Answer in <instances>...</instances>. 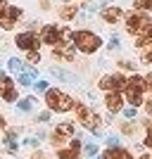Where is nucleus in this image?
<instances>
[{
    "mask_svg": "<svg viewBox=\"0 0 152 159\" xmlns=\"http://www.w3.org/2000/svg\"><path fill=\"white\" fill-rule=\"evenodd\" d=\"M71 40H74V45L79 48L81 52H86V55H93L100 45H102L100 36H95L93 31H76Z\"/></svg>",
    "mask_w": 152,
    "mask_h": 159,
    "instance_id": "nucleus-1",
    "label": "nucleus"
},
{
    "mask_svg": "<svg viewBox=\"0 0 152 159\" xmlns=\"http://www.w3.org/2000/svg\"><path fill=\"white\" fill-rule=\"evenodd\" d=\"M45 102L53 112H69V109H74V100L67 93H62V90H55V88L45 90Z\"/></svg>",
    "mask_w": 152,
    "mask_h": 159,
    "instance_id": "nucleus-2",
    "label": "nucleus"
},
{
    "mask_svg": "<svg viewBox=\"0 0 152 159\" xmlns=\"http://www.w3.org/2000/svg\"><path fill=\"white\" fill-rule=\"evenodd\" d=\"M40 38H43L45 45H60L64 38L67 40L74 38V33L69 31V29H60V26H55V24H45L43 31H40Z\"/></svg>",
    "mask_w": 152,
    "mask_h": 159,
    "instance_id": "nucleus-3",
    "label": "nucleus"
},
{
    "mask_svg": "<svg viewBox=\"0 0 152 159\" xmlns=\"http://www.w3.org/2000/svg\"><path fill=\"white\" fill-rule=\"evenodd\" d=\"M143 90H145V79H140V76L133 74L131 79L126 81V98H128V102L133 107H138L143 102Z\"/></svg>",
    "mask_w": 152,
    "mask_h": 159,
    "instance_id": "nucleus-4",
    "label": "nucleus"
},
{
    "mask_svg": "<svg viewBox=\"0 0 152 159\" xmlns=\"http://www.w3.org/2000/svg\"><path fill=\"white\" fill-rule=\"evenodd\" d=\"M147 26H152V19L143 12H133V14L126 17V29H128V33H133V36H140Z\"/></svg>",
    "mask_w": 152,
    "mask_h": 159,
    "instance_id": "nucleus-5",
    "label": "nucleus"
},
{
    "mask_svg": "<svg viewBox=\"0 0 152 159\" xmlns=\"http://www.w3.org/2000/svg\"><path fill=\"white\" fill-rule=\"evenodd\" d=\"M74 107H76V114H79L81 124H83L86 128H90V131L98 133L100 131V116H98V114H93L90 109H88L86 105H81V102H79V105H74Z\"/></svg>",
    "mask_w": 152,
    "mask_h": 159,
    "instance_id": "nucleus-6",
    "label": "nucleus"
},
{
    "mask_svg": "<svg viewBox=\"0 0 152 159\" xmlns=\"http://www.w3.org/2000/svg\"><path fill=\"white\" fill-rule=\"evenodd\" d=\"M19 17H21V7H14V5L2 7V10H0V26L5 29V31H10V29L17 24Z\"/></svg>",
    "mask_w": 152,
    "mask_h": 159,
    "instance_id": "nucleus-7",
    "label": "nucleus"
},
{
    "mask_svg": "<svg viewBox=\"0 0 152 159\" xmlns=\"http://www.w3.org/2000/svg\"><path fill=\"white\" fill-rule=\"evenodd\" d=\"M100 88L107 90V93H119L121 88H126V79L121 74H112V76H105L100 81Z\"/></svg>",
    "mask_w": 152,
    "mask_h": 159,
    "instance_id": "nucleus-8",
    "label": "nucleus"
},
{
    "mask_svg": "<svg viewBox=\"0 0 152 159\" xmlns=\"http://www.w3.org/2000/svg\"><path fill=\"white\" fill-rule=\"evenodd\" d=\"M14 43H17V48H19V50H26V52H31V50H36V48L40 45V38L36 36V33L26 31V33H19V36L14 38Z\"/></svg>",
    "mask_w": 152,
    "mask_h": 159,
    "instance_id": "nucleus-9",
    "label": "nucleus"
},
{
    "mask_svg": "<svg viewBox=\"0 0 152 159\" xmlns=\"http://www.w3.org/2000/svg\"><path fill=\"white\" fill-rule=\"evenodd\" d=\"M0 98L5 102H14L17 100V88H14L12 79L5 76V74H0Z\"/></svg>",
    "mask_w": 152,
    "mask_h": 159,
    "instance_id": "nucleus-10",
    "label": "nucleus"
},
{
    "mask_svg": "<svg viewBox=\"0 0 152 159\" xmlns=\"http://www.w3.org/2000/svg\"><path fill=\"white\" fill-rule=\"evenodd\" d=\"M71 135H74V124H69V121H64V124H60V126L55 128L53 143H55V145H62V140L71 138Z\"/></svg>",
    "mask_w": 152,
    "mask_h": 159,
    "instance_id": "nucleus-11",
    "label": "nucleus"
},
{
    "mask_svg": "<svg viewBox=\"0 0 152 159\" xmlns=\"http://www.w3.org/2000/svg\"><path fill=\"white\" fill-rule=\"evenodd\" d=\"M121 7H105V10H102V12H100V17H102V19L105 21H109V24H117V21L121 19Z\"/></svg>",
    "mask_w": 152,
    "mask_h": 159,
    "instance_id": "nucleus-12",
    "label": "nucleus"
},
{
    "mask_svg": "<svg viewBox=\"0 0 152 159\" xmlns=\"http://www.w3.org/2000/svg\"><path fill=\"white\" fill-rule=\"evenodd\" d=\"M105 102H107V109H109V112H119L121 107H124V100H121L119 93H107Z\"/></svg>",
    "mask_w": 152,
    "mask_h": 159,
    "instance_id": "nucleus-13",
    "label": "nucleus"
},
{
    "mask_svg": "<svg viewBox=\"0 0 152 159\" xmlns=\"http://www.w3.org/2000/svg\"><path fill=\"white\" fill-rule=\"evenodd\" d=\"M55 57H57V60H64V62H71L74 60V48L71 45H57L55 48Z\"/></svg>",
    "mask_w": 152,
    "mask_h": 159,
    "instance_id": "nucleus-14",
    "label": "nucleus"
},
{
    "mask_svg": "<svg viewBox=\"0 0 152 159\" xmlns=\"http://www.w3.org/2000/svg\"><path fill=\"white\" fill-rule=\"evenodd\" d=\"M105 159H133V157L126 150H121V147H109L105 152Z\"/></svg>",
    "mask_w": 152,
    "mask_h": 159,
    "instance_id": "nucleus-15",
    "label": "nucleus"
},
{
    "mask_svg": "<svg viewBox=\"0 0 152 159\" xmlns=\"http://www.w3.org/2000/svg\"><path fill=\"white\" fill-rule=\"evenodd\" d=\"M136 45L138 48H145V45H152V26H147L145 31L138 36V40H136Z\"/></svg>",
    "mask_w": 152,
    "mask_h": 159,
    "instance_id": "nucleus-16",
    "label": "nucleus"
},
{
    "mask_svg": "<svg viewBox=\"0 0 152 159\" xmlns=\"http://www.w3.org/2000/svg\"><path fill=\"white\" fill-rule=\"evenodd\" d=\"M33 79H36V69H31V66L24 69V71L19 74V83H21V86H31Z\"/></svg>",
    "mask_w": 152,
    "mask_h": 159,
    "instance_id": "nucleus-17",
    "label": "nucleus"
},
{
    "mask_svg": "<svg viewBox=\"0 0 152 159\" xmlns=\"http://www.w3.org/2000/svg\"><path fill=\"white\" fill-rule=\"evenodd\" d=\"M60 17H62V19H74V17H76V7H74V5L60 7Z\"/></svg>",
    "mask_w": 152,
    "mask_h": 159,
    "instance_id": "nucleus-18",
    "label": "nucleus"
},
{
    "mask_svg": "<svg viewBox=\"0 0 152 159\" xmlns=\"http://www.w3.org/2000/svg\"><path fill=\"white\" fill-rule=\"evenodd\" d=\"M57 157H60V159H79V150H74V147H69V150H60Z\"/></svg>",
    "mask_w": 152,
    "mask_h": 159,
    "instance_id": "nucleus-19",
    "label": "nucleus"
},
{
    "mask_svg": "<svg viewBox=\"0 0 152 159\" xmlns=\"http://www.w3.org/2000/svg\"><path fill=\"white\" fill-rule=\"evenodd\" d=\"M133 5L143 12H152V0H133Z\"/></svg>",
    "mask_w": 152,
    "mask_h": 159,
    "instance_id": "nucleus-20",
    "label": "nucleus"
},
{
    "mask_svg": "<svg viewBox=\"0 0 152 159\" xmlns=\"http://www.w3.org/2000/svg\"><path fill=\"white\" fill-rule=\"evenodd\" d=\"M33 102H36L33 98H26V100H21V102H19V109H21V112H31Z\"/></svg>",
    "mask_w": 152,
    "mask_h": 159,
    "instance_id": "nucleus-21",
    "label": "nucleus"
},
{
    "mask_svg": "<svg viewBox=\"0 0 152 159\" xmlns=\"http://www.w3.org/2000/svg\"><path fill=\"white\" fill-rule=\"evenodd\" d=\"M145 126H147V135H145V145H147V147H152V124H150V121H147Z\"/></svg>",
    "mask_w": 152,
    "mask_h": 159,
    "instance_id": "nucleus-22",
    "label": "nucleus"
},
{
    "mask_svg": "<svg viewBox=\"0 0 152 159\" xmlns=\"http://www.w3.org/2000/svg\"><path fill=\"white\" fill-rule=\"evenodd\" d=\"M10 69H12V71H21V62L17 60V57H12V60H10Z\"/></svg>",
    "mask_w": 152,
    "mask_h": 159,
    "instance_id": "nucleus-23",
    "label": "nucleus"
},
{
    "mask_svg": "<svg viewBox=\"0 0 152 159\" xmlns=\"http://www.w3.org/2000/svg\"><path fill=\"white\" fill-rule=\"evenodd\" d=\"M26 57H29V62H38V60H40V55L36 52V50H31V52H29Z\"/></svg>",
    "mask_w": 152,
    "mask_h": 159,
    "instance_id": "nucleus-24",
    "label": "nucleus"
},
{
    "mask_svg": "<svg viewBox=\"0 0 152 159\" xmlns=\"http://www.w3.org/2000/svg\"><path fill=\"white\" fill-rule=\"evenodd\" d=\"M36 88L43 93V90H48V83H45V81H38V83H36Z\"/></svg>",
    "mask_w": 152,
    "mask_h": 159,
    "instance_id": "nucleus-25",
    "label": "nucleus"
},
{
    "mask_svg": "<svg viewBox=\"0 0 152 159\" xmlns=\"http://www.w3.org/2000/svg\"><path fill=\"white\" fill-rule=\"evenodd\" d=\"M145 88H150V90H152V74H147V76H145Z\"/></svg>",
    "mask_w": 152,
    "mask_h": 159,
    "instance_id": "nucleus-26",
    "label": "nucleus"
},
{
    "mask_svg": "<svg viewBox=\"0 0 152 159\" xmlns=\"http://www.w3.org/2000/svg\"><path fill=\"white\" fill-rule=\"evenodd\" d=\"M121 131H124V133H133V126H131V124H124V126H121Z\"/></svg>",
    "mask_w": 152,
    "mask_h": 159,
    "instance_id": "nucleus-27",
    "label": "nucleus"
},
{
    "mask_svg": "<svg viewBox=\"0 0 152 159\" xmlns=\"http://www.w3.org/2000/svg\"><path fill=\"white\" fill-rule=\"evenodd\" d=\"M145 109H147V114H150V116H152V98H150V100H147V102H145Z\"/></svg>",
    "mask_w": 152,
    "mask_h": 159,
    "instance_id": "nucleus-28",
    "label": "nucleus"
},
{
    "mask_svg": "<svg viewBox=\"0 0 152 159\" xmlns=\"http://www.w3.org/2000/svg\"><path fill=\"white\" fill-rule=\"evenodd\" d=\"M133 114H136V107H128V109H126V116H128V119H131Z\"/></svg>",
    "mask_w": 152,
    "mask_h": 159,
    "instance_id": "nucleus-29",
    "label": "nucleus"
},
{
    "mask_svg": "<svg viewBox=\"0 0 152 159\" xmlns=\"http://www.w3.org/2000/svg\"><path fill=\"white\" fill-rule=\"evenodd\" d=\"M48 116H50V114H48V112H43V114H38V121H48Z\"/></svg>",
    "mask_w": 152,
    "mask_h": 159,
    "instance_id": "nucleus-30",
    "label": "nucleus"
},
{
    "mask_svg": "<svg viewBox=\"0 0 152 159\" xmlns=\"http://www.w3.org/2000/svg\"><path fill=\"white\" fill-rule=\"evenodd\" d=\"M31 159H48V157H45V154H43V152H36V154H33Z\"/></svg>",
    "mask_w": 152,
    "mask_h": 159,
    "instance_id": "nucleus-31",
    "label": "nucleus"
},
{
    "mask_svg": "<svg viewBox=\"0 0 152 159\" xmlns=\"http://www.w3.org/2000/svg\"><path fill=\"white\" fill-rule=\"evenodd\" d=\"M145 62H147V64H152V50H150V52L145 55Z\"/></svg>",
    "mask_w": 152,
    "mask_h": 159,
    "instance_id": "nucleus-32",
    "label": "nucleus"
},
{
    "mask_svg": "<svg viewBox=\"0 0 152 159\" xmlns=\"http://www.w3.org/2000/svg\"><path fill=\"white\" fill-rule=\"evenodd\" d=\"M5 126H7V124H5V119L0 116V131H5Z\"/></svg>",
    "mask_w": 152,
    "mask_h": 159,
    "instance_id": "nucleus-33",
    "label": "nucleus"
},
{
    "mask_svg": "<svg viewBox=\"0 0 152 159\" xmlns=\"http://www.w3.org/2000/svg\"><path fill=\"white\" fill-rule=\"evenodd\" d=\"M138 159H152V157H150V154H143V157H138Z\"/></svg>",
    "mask_w": 152,
    "mask_h": 159,
    "instance_id": "nucleus-34",
    "label": "nucleus"
},
{
    "mask_svg": "<svg viewBox=\"0 0 152 159\" xmlns=\"http://www.w3.org/2000/svg\"><path fill=\"white\" fill-rule=\"evenodd\" d=\"M2 7H5V0H0V10H2Z\"/></svg>",
    "mask_w": 152,
    "mask_h": 159,
    "instance_id": "nucleus-35",
    "label": "nucleus"
}]
</instances>
